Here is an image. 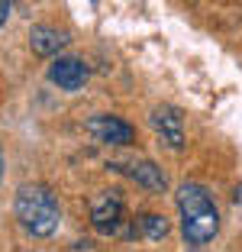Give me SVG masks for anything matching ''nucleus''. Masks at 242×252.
<instances>
[{
    "label": "nucleus",
    "mask_w": 242,
    "mask_h": 252,
    "mask_svg": "<svg viewBox=\"0 0 242 252\" xmlns=\"http://www.w3.org/2000/svg\"><path fill=\"white\" fill-rule=\"evenodd\" d=\"M178 214H181V236L191 249H204L220 233V210L210 191L197 181H184L178 188Z\"/></svg>",
    "instance_id": "f257e3e1"
},
{
    "label": "nucleus",
    "mask_w": 242,
    "mask_h": 252,
    "mask_svg": "<svg viewBox=\"0 0 242 252\" xmlns=\"http://www.w3.org/2000/svg\"><path fill=\"white\" fill-rule=\"evenodd\" d=\"M13 214L20 220V226L30 236H52L59 230L61 223V207H59V197L49 191L45 185H23L16 191V200H13Z\"/></svg>",
    "instance_id": "f03ea898"
},
{
    "label": "nucleus",
    "mask_w": 242,
    "mask_h": 252,
    "mask_svg": "<svg viewBox=\"0 0 242 252\" xmlns=\"http://www.w3.org/2000/svg\"><path fill=\"white\" fill-rule=\"evenodd\" d=\"M91 223L100 236H117L120 223H123V197L120 191H100L91 200Z\"/></svg>",
    "instance_id": "7ed1b4c3"
},
{
    "label": "nucleus",
    "mask_w": 242,
    "mask_h": 252,
    "mask_svg": "<svg viewBox=\"0 0 242 252\" xmlns=\"http://www.w3.org/2000/svg\"><path fill=\"white\" fill-rule=\"evenodd\" d=\"M84 126H88V133L94 136L97 142H107V146H129V142L136 139V129H132L126 120L113 117V113H97V117H91Z\"/></svg>",
    "instance_id": "20e7f679"
},
{
    "label": "nucleus",
    "mask_w": 242,
    "mask_h": 252,
    "mask_svg": "<svg viewBox=\"0 0 242 252\" xmlns=\"http://www.w3.org/2000/svg\"><path fill=\"white\" fill-rule=\"evenodd\" d=\"M113 168H117L120 175H126L129 181H136L139 188H146L149 194H161L165 188H168L165 171H161L155 162H149V158H139V162H113Z\"/></svg>",
    "instance_id": "39448f33"
},
{
    "label": "nucleus",
    "mask_w": 242,
    "mask_h": 252,
    "mask_svg": "<svg viewBox=\"0 0 242 252\" xmlns=\"http://www.w3.org/2000/svg\"><path fill=\"white\" fill-rule=\"evenodd\" d=\"M49 81L61 91H81L88 81V65L74 55H55V62L49 65Z\"/></svg>",
    "instance_id": "423d86ee"
},
{
    "label": "nucleus",
    "mask_w": 242,
    "mask_h": 252,
    "mask_svg": "<svg viewBox=\"0 0 242 252\" xmlns=\"http://www.w3.org/2000/svg\"><path fill=\"white\" fill-rule=\"evenodd\" d=\"M152 126L161 139L168 142V149H184V113L171 104H161L152 110Z\"/></svg>",
    "instance_id": "0eeeda50"
},
{
    "label": "nucleus",
    "mask_w": 242,
    "mask_h": 252,
    "mask_svg": "<svg viewBox=\"0 0 242 252\" xmlns=\"http://www.w3.org/2000/svg\"><path fill=\"white\" fill-rule=\"evenodd\" d=\"M68 42H71V39L61 30H55V26H32L30 30V45H32V52H36L39 59H55Z\"/></svg>",
    "instance_id": "6e6552de"
},
{
    "label": "nucleus",
    "mask_w": 242,
    "mask_h": 252,
    "mask_svg": "<svg viewBox=\"0 0 242 252\" xmlns=\"http://www.w3.org/2000/svg\"><path fill=\"white\" fill-rule=\"evenodd\" d=\"M142 233H146V239L158 243V239H165V233H168V220L158 217V214H146L142 217Z\"/></svg>",
    "instance_id": "1a4fd4ad"
},
{
    "label": "nucleus",
    "mask_w": 242,
    "mask_h": 252,
    "mask_svg": "<svg viewBox=\"0 0 242 252\" xmlns=\"http://www.w3.org/2000/svg\"><path fill=\"white\" fill-rule=\"evenodd\" d=\"M10 20V0H0V26Z\"/></svg>",
    "instance_id": "9d476101"
},
{
    "label": "nucleus",
    "mask_w": 242,
    "mask_h": 252,
    "mask_svg": "<svg viewBox=\"0 0 242 252\" xmlns=\"http://www.w3.org/2000/svg\"><path fill=\"white\" fill-rule=\"evenodd\" d=\"M3 165H7V156H3V149H0V181H3Z\"/></svg>",
    "instance_id": "9b49d317"
},
{
    "label": "nucleus",
    "mask_w": 242,
    "mask_h": 252,
    "mask_svg": "<svg viewBox=\"0 0 242 252\" xmlns=\"http://www.w3.org/2000/svg\"><path fill=\"white\" fill-rule=\"evenodd\" d=\"M239 191H242V188H239ZM239 200H242V194H236V204H239Z\"/></svg>",
    "instance_id": "f8f14e48"
}]
</instances>
